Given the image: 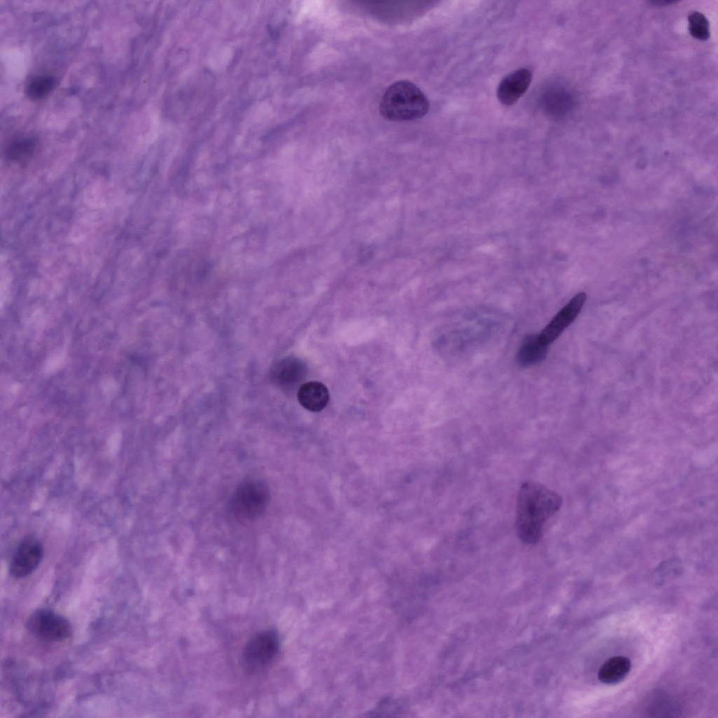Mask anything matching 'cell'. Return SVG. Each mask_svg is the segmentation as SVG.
I'll use <instances>...</instances> for the list:
<instances>
[{
    "mask_svg": "<svg viewBox=\"0 0 718 718\" xmlns=\"http://www.w3.org/2000/svg\"><path fill=\"white\" fill-rule=\"evenodd\" d=\"M562 497L546 486L533 481L520 487L516 503V531L524 543L534 544L543 536L548 519L561 508Z\"/></svg>",
    "mask_w": 718,
    "mask_h": 718,
    "instance_id": "cell-1",
    "label": "cell"
},
{
    "mask_svg": "<svg viewBox=\"0 0 718 718\" xmlns=\"http://www.w3.org/2000/svg\"><path fill=\"white\" fill-rule=\"evenodd\" d=\"M429 109L426 95L414 83L400 80L390 85L379 104L381 115L392 121L416 120L424 116Z\"/></svg>",
    "mask_w": 718,
    "mask_h": 718,
    "instance_id": "cell-2",
    "label": "cell"
},
{
    "mask_svg": "<svg viewBox=\"0 0 718 718\" xmlns=\"http://www.w3.org/2000/svg\"><path fill=\"white\" fill-rule=\"evenodd\" d=\"M280 650L279 636L276 630L260 631L245 644L241 653V664L250 674L264 671L276 660Z\"/></svg>",
    "mask_w": 718,
    "mask_h": 718,
    "instance_id": "cell-3",
    "label": "cell"
},
{
    "mask_svg": "<svg viewBox=\"0 0 718 718\" xmlns=\"http://www.w3.org/2000/svg\"><path fill=\"white\" fill-rule=\"evenodd\" d=\"M28 630L36 638L43 642H56L72 635V625L62 615L48 609L34 611L27 621Z\"/></svg>",
    "mask_w": 718,
    "mask_h": 718,
    "instance_id": "cell-4",
    "label": "cell"
},
{
    "mask_svg": "<svg viewBox=\"0 0 718 718\" xmlns=\"http://www.w3.org/2000/svg\"><path fill=\"white\" fill-rule=\"evenodd\" d=\"M43 557L41 543L33 536H26L15 550L10 563L9 572L15 578H25L33 573Z\"/></svg>",
    "mask_w": 718,
    "mask_h": 718,
    "instance_id": "cell-5",
    "label": "cell"
},
{
    "mask_svg": "<svg viewBox=\"0 0 718 718\" xmlns=\"http://www.w3.org/2000/svg\"><path fill=\"white\" fill-rule=\"evenodd\" d=\"M586 299L587 295L583 292H579L572 297L538 334L541 341L548 346L553 343L574 321L581 312Z\"/></svg>",
    "mask_w": 718,
    "mask_h": 718,
    "instance_id": "cell-6",
    "label": "cell"
},
{
    "mask_svg": "<svg viewBox=\"0 0 718 718\" xmlns=\"http://www.w3.org/2000/svg\"><path fill=\"white\" fill-rule=\"evenodd\" d=\"M266 492L260 484L250 482L243 485L234 498L236 513L246 519L259 514L266 502Z\"/></svg>",
    "mask_w": 718,
    "mask_h": 718,
    "instance_id": "cell-7",
    "label": "cell"
},
{
    "mask_svg": "<svg viewBox=\"0 0 718 718\" xmlns=\"http://www.w3.org/2000/svg\"><path fill=\"white\" fill-rule=\"evenodd\" d=\"M531 78V72L525 68L519 69L506 75L497 88L499 101L506 106L514 104L527 90Z\"/></svg>",
    "mask_w": 718,
    "mask_h": 718,
    "instance_id": "cell-8",
    "label": "cell"
},
{
    "mask_svg": "<svg viewBox=\"0 0 718 718\" xmlns=\"http://www.w3.org/2000/svg\"><path fill=\"white\" fill-rule=\"evenodd\" d=\"M306 370V366L302 360L294 357H287L274 365L272 377L280 386L291 388L304 379Z\"/></svg>",
    "mask_w": 718,
    "mask_h": 718,
    "instance_id": "cell-9",
    "label": "cell"
},
{
    "mask_svg": "<svg viewBox=\"0 0 718 718\" xmlns=\"http://www.w3.org/2000/svg\"><path fill=\"white\" fill-rule=\"evenodd\" d=\"M297 398L300 405L307 410L319 412L326 407L330 394L327 387L321 382L309 381L300 386Z\"/></svg>",
    "mask_w": 718,
    "mask_h": 718,
    "instance_id": "cell-10",
    "label": "cell"
},
{
    "mask_svg": "<svg viewBox=\"0 0 718 718\" xmlns=\"http://www.w3.org/2000/svg\"><path fill=\"white\" fill-rule=\"evenodd\" d=\"M548 346L541 341L538 334L525 336L516 355L517 364L529 367L541 363L547 355Z\"/></svg>",
    "mask_w": 718,
    "mask_h": 718,
    "instance_id": "cell-11",
    "label": "cell"
},
{
    "mask_svg": "<svg viewBox=\"0 0 718 718\" xmlns=\"http://www.w3.org/2000/svg\"><path fill=\"white\" fill-rule=\"evenodd\" d=\"M631 662L625 656H614L607 660L598 672L599 679L604 684H615L621 682L629 673Z\"/></svg>",
    "mask_w": 718,
    "mask_h": 718,
    "instance_id": "cell-12",
    "label": "cell"
},
{
    "mask_svg": "<svg viewBox=\"0 0 718 718\" xmlns=\"http://www.w3.org/2000/svg\"><path fill=\"white\" fill-rule=\"evenodd\" d=\"M35 141L30 137H21L11 142L6 150V157L11 161L23 164L34 154Z\"/></svg>",
    "mask_w": 718,
    "mask_h": 718,
    "instance_id": "cell-13",
    "label": "cell"
},
{
    "mask_svg": "<svg viewBox=\"0 0 718 718\" xmlns=\"http://www.w3.org/2000/svg\"><path fill=\"white\" fill-rule=\"evenodd\" d=\"M55 85V80L51 76H35L28 83L27 95L33 100L42 99L50 93Z\"/></svg>",
    "mask_w": 718,
    "mask_h": 718,
    "instance_id": "cell-14",
    "label": "cell"
},
{
    "mask_svg": "<svg viewBox=\"0 0 718 718\" xmlns=\"http://www.w3.org/2000/svg\"><path fill=\"white\" fill-rule=\"evenodd\" d=\"M548 96L550 109L556 114L567 113L573 105V97L564 88H555Z\"/></svg>",
    "mask_w": 718,
    "mask_h": 718,
    "instance_id": "cell-15",
    "label": "cell"
},
{
    "mask_svg": "<svg viewBox=\"0 0 718 718\" xmlns=\"http://www.w3.org/2000/svg\"><path fill=\"white\" fill-rule=\"evenodd\" d=\"M689 28L691 34L699 40H706L710 37V26L706 17L699 11L691 13L688 18Z\"/></svg>",
    "mask_w": 718,
    "mask_h": 718,
    "instance_id": "cell-16",
    "label": "cell"
},
{
    "mask_svg": "<svg viewBox=\"0 0 718 718\" xmlns=\"http://www.w3.org/2000/svg\"><path fill=\"white\" fill-rule=\"evenodd\" d=\"M653 3H655V4H662V2H661V1H654ZM664 3H665V4H668V3H674V2H673V1H670V2H668V1H665Z\"/></svg>",
    "mask_w": 718,
    "mask_h": 718,
    "instance_id": "cell-17",
    "label": "cell"
}]
</instances>
